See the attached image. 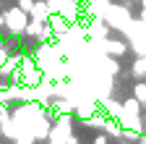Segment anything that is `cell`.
Segmentation results:
<instances>
[{"instance_id": "13", "label": "cell", "mask_w": 146, "mask_h": 144, "mask_svg": "<svg viewBox=\"0 0 146 144\" xmlns=\"http://www.w3.org/2000/svg\"><path fill=\"white\" fill-rule=\"evenodd\" d=\"M16 5L21 8V11H26V13H31V8H34V0H18Z\"/></svg>"}, {"instance_id": "18", "label": "cell", "mask_w": 146, "mask_h": 144, "mask_svg": "<svg viewBox=\"0 0 146 144\" xmlns=\"http://www.w3.org/2000/svg\"><path fill=\"white\" fill-rule=\"evenodd\" d=\"M120 144H133V141H125V139H123V141H120Z\"/></svg>"}, {"instance_id": "11", "label": "cell", "mask_w": 146, "mask_h": 144, "mask_svg": "<svg viewBox=\"0 0 146 144\" xmlns=\"http://www.w3.org/2000/svg\"><path fill=\"white\" fill-rule=\"evenodd\" d=\"M133 97H136L141 105H146V81H138V84L133 86Z\"/></svg>"}, {"instance_id": "1", "label": "cell", "mask_w": 146, "mask_h": 144, "mask_svg": "<svg viewBox=\"0 0 146 144\" xmlns=\"http://www.w3.org/2000/svg\"><path fill=\"white\" fill-rule=\"evenodd\" d=\"M26 24H29V13L21 11L18 5H11L5 11V29L11 34H24L26 31Z\"/></svg>"}, {"instance_id": "16", "label": "cell", "mask_w": 146, "mask_h": 144, "mask_svg": "<svg viewBox=\"0 0 146 144\" xmlns=\"http://www.w3.org/2000/svg\"><path fill=\"white\" fill-rule=\"evenodd\" d=\"M68 144H78V136H73V134H70V136H68Z\"/></svg>"}, {"instance_id": "6", "label": "cell", "mask_w": 146, "mask_h": 144, "mask_svg": "<svg viewBox=\"0 0 146 144\" xmlns=\"http://www.w3.org/2000/svg\"><path fill=\"white\" fill-rule=\"evenodd\" d=\"M29 16H31V19H36V21H47V19H50V5H47V0H36Z\"/></svg>"}, {"instance_id": "17", "label": "cell", "mask_w": 146, "mask_h": 144, "mask_svg": "<svg viewBox=\"0 0 146 144\" xmlns=\"http://www.w3.org/2000/svg\"><path fill=\"white\" fill-rule=\"evenodd\" d=\"M0 26H5V13H0Z\"/></svg>"}, {"instance_id": "3", "label": "cell", "mask_w": 146, "mask_h": 144, "mask_svg": "<svg viewBox=\"0 0 146 144\" xmlns=\"http://www.w3.org/2000/svg\"><path fill=\"white\" fill-rule=\"evenodd\" d=\"M99 45H102V50L107 52V55H125V52L131 50L125 42H120V40H107V37H104Z\"/></svg>"}, {"instance_id": "12", "label": "cell", "mask_w": 146, "mask_h": 144, "mask_svg": "<svg viewBox=\"0 0 146 144\" xmlns=\"http://www.w3.org/2000/svg\"><path fill=\"white\" fill-rule=\"evenodd\" d=\"M120 139L133 141V144H136V141H141V134H138V131H131V129H123V136H120Z\"/></svg>"}, {"instance_id": "19", "label": "cell", "mask_w": 146, "mask_h": 144, "mask_svg": "<svg viewBox=\"0 0 146 144\" xmlns=\"http://www.w3.org/2000/svg\"><path fill=\"white\" fill-rule=\"evenodd\" d=\"M16 144H21V141H16Z\"/></svg>"}, {"instance_id": "8", "label": "cell", "mask_w": 146, "mask_h": 144, "mask_svg": "<svg viewBox=\"0 0 146 144\" xmlns=\"http://www.w3.org/2000/svg\"><path fill=\"white\" fill-rule=\"evenodd\" d=\"M120 113H125V115H141V102H138L136 97L125 100V102H123V110H120Z\"/></svg>"}, {"instance_id": "7", "label": "cell", "mask_w": 146, "mask_h": 144, "mask_svg": "<svg viewBox=\"0 0 146 144\" xmlns=\"http://www.w3.org/2000/svg\"><path fill=\"white\" fill-rule=\"evenodd\" d=\"M0 131H3V136H8V139H13V141H16V136H18V129H16L13 118H5V121H0Z\"/></svg>"}, {"instance_id": "4", "label": "cell", "mask_w": 146, "mask_h": 144, "mask_svg": "<svg viewBox=\"0 0 146 144\" xmlns=\"http://www.w3.org/2000/svg\"><path fill=\"white\" fill-rule=\"evenodd\" d=\"M99 110H102V113H107L110 118H117V115H120V110H123V105H120V102H115V100H110V97H99Z\"/></svg>"}, {"instance_id": "10", "label": "cell", "mask_w": 146, "mask_h": 144, "mask_svg": "<svg viewBox=\"0 0 146 144\" xmlns=\"http://www.w3.org/2000/svg\"><path fill=\"white\" fill-rule=\"evenodd\" d=\"M50 144H68V136L63 134V129H58V126L52 123V129H50Z\"/></svg>"}, {"instance_id": "15", "label": "cell", "mask_w": 146, "mask_h": 144, "mask_svg": "<svg viewBox=\"0 0 146 144\" xmlns=\"http://www.w3.org/2000/svg\"><path fill=\"white\" fill-rule=\"evenodd\" d=\"M107 141H110V139H107V134H99V136L94 139V144H107Z\"/></svg>"}, {"instance_id": "14", "label": "cell", "mask_w": 146, "mask_h": 144, "mask_svg": "<svg viewBox=\"0 0 146 144\" xmlns=\"http://www.w3.org/2000/svg\"><path fill=\"white\" fill-rule=\"evenodd\" d=\"M5 60H8V50H5V45H3V42H0V66H3Z\"/></svg>"}, {"instance_id": "9", "label": "cell", "mask_w": 146, "mask_h": 144, "mask_svg": "<svg viewBox=\"0 0 146 144\" xmlns=\"http://www.w3.org/2000/svg\"><path fill=\"white\" fill-rule=\"evenodd\" d=\"M131 74H133L136 79H143V76H146V55H141V58H136V60H133Z\"/></svg>"}, {"instance_id": "5", "label": "cell", "mask_w": 146, "mask_h": 144, "mask_svg": "<svg viewBox=\"0 0 146 144\" xmlns=\"http://www.w3.org/2000/svg\"><path fill=\"white\" fill-rule=\"evenodd\" d=\"M117 121H120L123 129H131V131H138V134L143 131V126H141V115H125V113H120Z\"/></svg>"}, {"instance_id": "2", "label": "cell", "mask_w": 146, "mask_h": 144, "mask_svg": "<svg viewBox=\"0 0 146 144\" xmlns=\"http://www.w3.org/2000/svg\"><path fill=\"white\" fill-rule=\"evenodd\" d=\"M47 24L55 31V37H63V34H68V29H70V21L65 19V16H60V13H50Z\"/></svg>"}]
</instances>
